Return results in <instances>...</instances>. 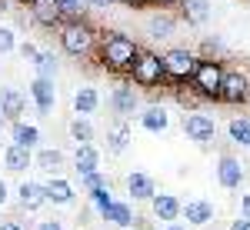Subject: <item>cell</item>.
I'll list each match as a JSON object with an SVG mask.
<instances>
[{"instance_id":"40","label":"cell","mask_w":250,"mask_h":230,"mask_svg":"<svg viewBox=\"0 0 250 230\" xmlns=\"http://www.w3.org/2000/svg\"><path fill=\"white\" fill-rule=\"evenodd\" d=\"M34 230H63V224H60V220H40Z\"/></svg>"},{"instance_id":"9","label":"cell","mask_w":250,"mask_h":230,"mask_svg":"<svg viewBox=\"0 0 250 230\" xmlns=\"http://www.w3.org/2000/svg\"><path fill=\"white\" fill-rule=\"evenodd\" d=\"M23 3H27V10H30V17H34L37 27L54 30V27H60V23L67 20V14L60 10L57 0H23Z\"/></svg>"},{"instance_id":"27","label":"cell","mask_w":250,"mask_h":230,"mask_svg":"<svg viewBox=\"0 0 250 230\" xmlns=\"http://www.w3.org/2000/svg\"><path fill=\"white\" fill-rule=\"evenodd\" d=\"M34 167L43 170V173H57L60 167H63V153L50 150V147H40V150L34 153Z\"/></svg>"},{"instance_id":"5","label":"cell","mask_w":250,"mask_h":230,"mask_svg":"<svg viewBox=\"0 0 250 230\" xmlns=\"http://www.w3.org/2000/svg\"><path fill=\"white\" fill-rule=\"evenodd\" d=\"M220 104H250V70L247 67H224V84H220Z\"/></svg>"},{"instance_id":"33","label":"cell","mask_w":250,"mask_h":230,"mask_svg":"<svg viewBox=\"0 0 250 230\" xmlns=\"http://www.w3.org/2000/svg\"><path fill=\"white\" fill-rule=\"evenodd\" d=\"M17 47V34H14V27H3L0 23V54H10Z\"/></svg>"},{"instance_id":"12","label":"cell","mask_w":250,"mask_h":230,"mask_svg":"<svg viewBox=\"0 0 250 230\" xmlns=\"http://www.w3.org/2000/svg\"><path fill=\"white\" fill-rule=\"evenodd\" d=\"M147 204H150L154 217H157V220H164V224L177 220V217H180V207H184V200H180L177 193H154Z\"/></svg>"},{"instance_id":"29","label":"cell","mask_w":250,"mask_h":230,"mask_svg":"<svg viewBox=\"0 0 250 230\" xmlns=\"http://www.w3.org/2000/svg\"><path fill=\"white\" fill-rule=\"evenodd\" d=\"M70 137L77 140V144H94V124L87 120V117H74L70 120Z\"/></svg>"},{"instance_id":"20","label":"cell","mask_w":250,"mask_h":230,"mask_svg":"<svg viewBox=\"0 0 250 230\" xmlns=\"http://www.w3.org/2000/svg\"><path fill=\"white\" fill-rule=\"evenodd\" d=\"M177 14H170V10H160V14H154V17L147 20V34L154 40H167L173 37V30H177Z\"/></svg>"},{"instance_id":"34","label":"cell","mask_w":250,"mask_h":230,"mask_svg":"<svg viewBox=\"0 0 250 230\" xmlns=\"http://www.w3.org/2000/svg\"><path fill=\"white\" fill-rule=\"evenodd\" d=\"M57 3L67 17H83V10H87V0H57Z\"/></svg>"},{"instance_id":"49","label":"cell","mask_w":250,"mask_h":230,"mask_svg":"<svg viewBox=\"0 0 250 230\" xmlns=\"http://www.w3.org/2000/svg\"><path fill=\"white\" fill-rule=\"evenodd\" d=\"M127 230H140V227H127Z\"/></svg>"},{"instance_id":"18","label":"cell","mask_w":250,"mask_h":230,"mask_svg":"<svg viewBox=\"0 0 250 230\" xmlns=\"http://www.w3.org/2000/svg\"><path fill=\"white\" fill-rule=\"evenodd\" d=\"M127 193H130V200H150L157 193V180L144 170H134L127 177Z\"/></svg>"},{"instance_id":"42","label":"cell","mask_w":250,"mask_h":230,"mask_svg":"<svg viewBox=\"0 0 250 230\" xmlns=\"http://www.w3.org/2000/svg\"><path fill=\"white\" fill-rule=\"evenodd\" d=\"M10 200V187H7V180H0V207Z\"/></svg>"},{"instance_id":"48","label":"cell","mask_w":250,"mask_h":230,"mask_svg":"<svg viewBox=\"0 0 250 230\" xmlns=\"http://www.w3.org/2000/svg\"><path fill=\"white\" fill-rule=\"evenodd\" d=\"M3 124H7V120H3V114H0V130H3Z\"/></svg>"},{"instance_id":"30","label":"cell","mask_w":250,"mask_h":230,"mask_svg":"<svg viewBox=\"0 0 250 230\" xmlns=\"http://www.w3.org/2000/svg\"><path fill=\"white\" fill-rule=\"evenodd\" d=\"M34 67H37V77H50V80H54V77L60 74V60L54 57L50 50H40V57H37Z\"/></svg>"},{"instance_id":"23","label":"cell","mask_w":250,"mask_h":230,"mask_svg":"<svg viewBox=\"0 0 250 230\" xmlns=\"http://www.w3.org/2000/svg\"><path fill=\"white\" fill-rule=\"evenodd\" d=\"M104 220L107 224H114V227H120V230H127V227H134V207L127 204V200H114L107 210H104Z\"/></svg>"},{"instance_id":"39","label":"cell","mask_w":250,"mask_h":230,"mask_svg":"<svg viewBox=\"0 0 250 230\" xmlns=\"http://www.w3.org/2000/svg\"><path fill=\"white\" fill-rule=\"evenodd\" d=\"M120 0H87V7H94V10H107V7H117Z\"/></svg>"},{"instance_id":"35","label":"cell","mask_w":250,"mask_h":230,"mask_svg":"<svg viewBox=\"0 0 250 230\" xmlns=\"http://www.w3.org/2000/svg\"><path fill=\"white\" fill-rule=\"evenodd\" d=\"M80 184H83V190L90 193V190H97V187H104V184H110V180H107L100 170H94V173H83V177H80Z\"/></svg>"},{"instance_id":"28","label":"cell","mask_w":250,"mask_h":230,"mask_svg":"<svg viewBox=\"0 0 250 230\" xmlns=\"http://www.w3.org/2000/svg\"><path fill=\"white\" fill-rule=\"evenodd\" d=\"M227 134H230V144L250 147V117H233L227 124Z\"/></svg>"},{"instance_id":"4","label":"cell","mask_w":250,"mask_h":230,"mask_svg":"<svg viewBox=\"0 0 250 230\" xmlns=\"http://www.w3.org/2000/svg\"><path fill=\"white\" fill-rule=\"evenodd\" d=\"M127 77H130V84L140 87V90H157V87H164V84H167L164 57L154 54V50H144V47H140V54H137V60L130 63Z\"/></svg>"},{"instance_id":"38","label":"cell","mask_w":250,"mask_h":230,"mask_svg":"<svg viewBox=\"0 0 250 230\" xmlns=\"http://www.w3.org/2000/svg\"><path fill=\"white\" fill-rule=\"evenodd\" d=\"M124 7H130V10H147V7H154V0H120Z\"/></svg>"},{"instance_id":"37","label":"cell","mask_w":250,"mask_h":230,"mask_svg":"<svg viewBox=\"0 0 250 230\" xmlns=\"http://www.w3.org/2000/svg\"><path fill=\"white\" fill-rule=\"evenodd\" d=\"M90 217H94V204H90V207H80V213H77V227H87V224H94Z\"/></svg>"},{"instance_id":"46","label":"cell","mask_w":250,"mask_h":230,"mask_svg":"<svg viewBox=\"0 0 250 230\" xmlns=\"http://www.w3.org/2000/svg\"><path fill=\"white\" fill-rule=\"evenodd\" d=\"M7 10H10V0H0V17H3Z\"/></svg>"},{"instance_id":"24","label":"cell","mask_w":250,"mask_h":230,"mask_svg":"<svg viewBox=\"0 0 250 230\" xmlns=\"http://www.w3.org/2000/svg\"><path fill=\"white\" fill-rule=\"evenodd\" d=\"M97 107H100V90L97 87H80L77 94H74V114H80V117H90V114H97Z\"/></svg>"},{"instance_id":"44","label":"cell","mask_w":250,"mask_h":230,"mask_svg":"<svg viewBox=\"0 0 250 230\" xmlns=\"http://www.w3.org/2000/svg\"><path fill=\"white\" fill-rule=\"evenodd\" d=\"M230 230H250V220H247V217H240V220H233V224H230Z\"/></svg>"},{"instance_id":"7","label":"cell","mask_w":250,"mask_h":230,"mask_svg":"<svg viewBox=\"0 0 250 230\" xmlns=\"http://www.w3.org/2000/svg\"><path fill=\"white\" fill-rule=\"evenodd\" d=\"M184 134L190 137L193 144H200V147H207L213 137H217V120L210 114H200V110H190V114H184Z\"/></svg>"},{"instance_id":"11","label":"cell","mask_w":250,"mask_h":230,"mask_svg":"<svg viewBox=\"0 0 250 230\" xmlns=\"http://www.w3.org/2000/svg\"><path fill=\"white\" fill-rule=\"evenodd\" d=\"M244 164L233 157V153H224L220 160H217V180H220V187H227V190H237L240 184H244Z\"/></svg>"},{"instance_id":"10","label":"cell","mask_w":250,"mask_h":230,"mask_svg":"<svg viewBox=\"0 0 250 230\" xmlns=\"http://www.w3.org/2000/svg\"><path fill=\"white\" fill-rule=\"evenodd\" d=\"M30 100H34L37 114L50 117L54 104H57V90H54V80H50V77H34V80H30Z\"/></svg>"},{"instance_id":"17","label":"cell","mask_w":250,"mask_h":230,"mask_svg":"<svg viewBox=\"0 0 250 230\" xmlns=\"http://www.w3.org/2000/svg\"><path fill=\"white\" fill-rule=\"evenodd\" d=\"M23 107H27V97L20 94L17 87H3L0 90V114H3V120H20V114H23Z\"/></svg>"},{"instance_id":"31","label":"cell","mask_w":250,"mask_h":230,"mask_svg":"<svg viewBox=\"0 0 250 230\" xmlns=\"http://www.w3.org/2000/svg\"><path fill=\"white\" fill-rule=\"evenodd\" d=\"M90 204H94V210L104 217V210L114 204V193H110V184H104V187H97V190H90Z\"/></svg>"},{"instance_id":"45","label":"cell","mask_w":250,"mask_h":230,"mask_svg":"<svg viewBox=\"0 0 250 230\" xmlns=\"http://www.w3.org/2000/svg\"><path fill=\"white\" fill-rule=\"evenodd\" d=\"M0 230H23V227H20L17 220H3V224H0Z\"/></svg>"},{"instance_id":"2","label":"cell","mask_w":250,"mask_h":230,"mask_svg":"<svg viewBox=\"0 0 250 230\" xmlns=\"http://www.w3.org/2000/svg\"><path fill=\"white\" fill-rule=\"evenodd\" d=\"M140 54V43H137L130 34H120V30H107L100 34V43H97V60L104 70L110 74H127L130 63Z\"/></svg>"},{"instance_id":"8","label":"cell","mask_w":250,"mask_h":230,"mask_svg":"<svg viewBox=\"0 0 250 230\" xmlns=\"http://www.w3.org/2000/svg\"><path fill=\"white\" fill-rule=\"evenodd\" d=\"M107 104H110V110L117 114V120H127V117L140 114V97H137L134 84H120V87H114L110 97H107Z\"/></svg>"},{"instance_id":"14","label":"cell","mask_w":250,"mask_h":230,"mask_svg":"<svg viewBox=\"0 0 250 230\" xmlns=\"http://www.w3.org/2000/svg\"><path fill=\"white\" fill-rule=\"evenodd\" d=\"M180 217L190 227H207V224H213V204L210 200H187L180 207Z\"/></svg>"},{"instance_id":"22","label":"cell","mask_w":250,"mask_h":230,"mask_svg":"<svg viewBox=\"0 0 250 230\" xmlns=\"http://www.w3.org/2000/svg\"><path fill=\"white\" fill-rule=\"evenodd\" d=\"M3 167L10 173H23L27 167H34V150H27V147H17V144H10L7 150H3Z\"/></svg>"},{"instance_id":"21","label":"cell","mask_w":250,"mask_h":230,"mask_svg":"<svg viewBox=\"0 0 250 230\" xmlns=\"http://www.w3.org/2000/svg\"><path fill=\"white\" fill-rule=\"evenodd\" d=\"M74 170L83 177V173L100 170V150L94 144H77V153H74Z\"/></svg>"},{"instance_id":"25","label":"cell","mask_w":250,"mask_h":230,"mask_svg":"<svg viewBox=\"0 0 250 230\" xmlns=\"http://www.w3.org/2000/svg\"><path fill=\"white\" fill-rule=\"evenodd\" d=\"M130 127H127V120H117V124H110V130H107V150L110 153H127V147H130Z\"/></svg>"},{"instance_id":"1","label":"cell","mask_w":250,"mask_h":230,"mask_svg":"<svg viewBox=\"0 0 250 230\" xmlns=\"http://www.w3.org/2000/svg\"><path fill=\"white\" fill-rule=\"evenodd\" d=\"M60 34V50L74 60H90L97 57V43H100V30H97L90 20L83 17H67L57 27Z\"/></svg>"},{"instance_id":"47","label":"cell","mask_w":250,"mask_h":230,"mask_svg":"<svg viewBox=\"0 0 250 230\" xmlns=\"http://www.w3.org/2000/svg\"><path fill=\"white\" fill-rule=\"evenodd\" d=\"M160 230H184V227H160Z\"/></svg>"},{"instance_id":"32","label":"cell","mask_w":250,"mask_h":230,"mask_svg":"<svg viewBox=\"0 0 250 230\" xmlns=\"http://www.w3.org/2000/svg\"><path fill=\"white\" fill-rule=\"evenodd\" d=\"M224 54V40L220 37H207L200 43V57H220Z\"/></svg>"},{"instance_id":"36","label":"cell","mask_w":250,"mask_h":230,"mask_svg":"<svg viewBox=\"0 0 250 230\" xmlns=\"http://www.w3.org/2000/svg\"><path fill=\"white\" fill-rule=\"evenodd\" d=\"M20 57L27 60V63H37L40 50H37V47H34V43H20Z\"/></svg>"},{"instance_id":"26","label":"cell","mask_w":250,"mask_h":230,"mask_svg":"<svg viewBox=\"0 0 250 230\" xmlns=\"http://www.w3.org/2000/svg\"><path fill=\"white\" fill-rule=\"evenodd\" d=\"M10 134H14V144L17 147H27V150H37L40 144V130L34 124H23V120H14L10 124Z\"/></svg>"},{"instance_id":"3","label":"cell","mask_w":250,"mask_h":230,"mask_svg":"<svg viewBox=\"0 0 250 230\" xmlns=\"http://www.w3.org/2000/svg\"><path fill=\"white\" fill-rule=\"evenodd\" d=\"M190 84V94L200 97V100H220V84H224V60L217 57H200L197 67H193V77L187 80Z\"/></svg>"},{"instance_id":"41","label":"cell","mask_w":250,"mask_h":230,"mask_svg":"<svg viewBox=\"0 0 250 230\" xmlns=\"http://www.w3.org/2000/svg\"><path fill=\"white\" fill-rule=\"evenodd\" d=\"M240 217H247V220H250V193L240 197Z\"/></svg>"},{"instance_id":"16","label":"cell","mask_w":250,"mask_h":230,"mask_svg":"<svg viewBox=\"0 0 250 230\" xmlns=\"http://www.w3.org/2000/svg\"><path fill=\"white\" fill-rule=\"evenodd\" d=\"M43 193H47V204H57V207H67V204H74V184L67 180V177H54V180H47L43 184Z\"/></svg>"},{"instance_id":"6","label":"cell","mask_w":250,"mask_h":230,"mask_svg":"<svg viewBox=\"0 0 250 230\" xmlns=\"http://www.w3.org/2000/svg\"><path fill=\"white\" fill-rule=\"evenodd\" d=\"M164 57V70H167V80L173 84H187L193 77V67H197V54L187 50V47H170L167 54H160Z\"/></svg>"},{"instance_id":"19","label":"cell","mask_w":250,"mask_h":230,"mask_svg":"<svg viewBox=\"0 0 250 230\" xmlns=\"http://www.w3.org/2000/svg\"><path fill=\"white\" fill-rule=\"evenodd\" d=\"M17 204L23 210H40L47 204V193H43V184H34V180H23L17 187Z\"/></svg>"},{"instance_id":"15","label":"cell","mask_w":250,"mask_h":230,"mask_svg":"<svg viewBox=\"0 0 250 230\" xmlns=\"http://www.w3.org/2000/svg\"><path fill=\"white\" fill-rule=\"evenodd\" d=\"M210 14H213L210 0H180V20L190 27H204L210 20Z\"/></svg>"},{"instance_id":"13","label":"cell","mask_w":250,"mask_h":230,"mask_svg":"<svg viewBox=\"0 0 250 230\" xmlns=\"http://www.w3.org/2000/svg\"><path fill=\"white\" fill-rule=\"evenodd\" d=\"M137 120H140V127H144L147 134H164V130L170 127V114H167V107H160V104L144 107V110L137 114Z\"/></svg>"},{"instance_id":"43","label":"cell","mask_w":250,"mask_h":230,"mask_svg":"<svg viewBox=\"0 0 250 230\" xmlns=\"http://www.w3.org/2000/svg\"><path fill=\"white\" fill-rule=\"evenodd\" d=\"M154 7H160V10H170V7H180V0H154Z\"/></svg>"}]
</instances>
